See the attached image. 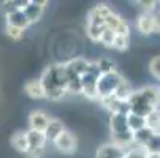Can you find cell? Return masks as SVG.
<instances>
[{"label":"cell","instance_id":"cell-1","mask_svg":"<svg viewBox=\"0 0 160 158\" xmlns=\"http://www.w3.org/2000/svg\"><path fill=\"white\" fill-rule=\"evenodd\" d=\"M40 82L44 90V98L52 100V101L62 100L68 93L67 92L68 78H67V71H65V65L54 63V65L46 66L44 71L41 73Z\"/></svg>","mask_w":160,"mask_h":158},{"label":"cell","instance_id":"cell-2","mask_svg":"<svg viewBox=\"0 0 160 158\" xmlns=\"http://www.w3.org/2000/svg\"><path fill=\"white\" fill-rule=\"evenodd\" d=\"M127 101L130 104V112L146 117L152 109L160 106V92L154 87H143L140 90H133Z\"/></svg>","mask_w":160,"mask_h":158},{"label":"cell","instance_id":"cell-3","mask_svg":"<svg viewBox=\"0 0 160 158\" xmlns=\"http://www.w3.org/2000/svg\"><path fill=\"white\" fill-rule=\"evenodd\" d=\"M100 68L97 62H87V68L81 74V95L90 98V100H98L97 97V78L100 76Z\"/></svg>","mask_w":160,"mask_h":158},{"label":"cell","instance_id":"cell-4","mask_svg":"<svg viewBox=\"0 0 160 158\" xmlns=\"http://www.w3.org/2000/svg\"><path fill=\"white\" fill-rule=\"evenodd\" d=\"M122 81H124V78L116 70L109 71V73H102L97 78V97H98V100L112 95L114 90L118 89V85Z\"/></svg>","mask_w":160,"mask_h":158},{"label":"cell","instance_id":"cell-5","mask_svg":"<svg viewBox=\"0 0 160 158\" xmlns=\"http://www.w3.org/2000/svg\"><path fill=\"white\" fill-rule=\"evenodd\" d=\"M136 29L141 35L160 33V14L154 11H144L136 19Z\"/></svg>","mask_w":160,"mask_h":158},{"label":"cell","instance_id":"cell-6","mask_svg":"<svg viewBox=\"0 0 160 158\" xmlns=\"http://www.w3.org/2000/svg\"><path fill=\"white\" fill-rule=\"evenodd\" d=\"M52 144L63 155H73L76 152V149H78V139H76V136H75L73 133L67 131V130H63V131H60L57 134V136L52 139Z\"/></svg>","mask_w":160,"mask_h":158},{"label":"cell","instance_id":"cell-7","mask_svg":"<svg viewBox=\"0 0 160 158\" xmlns=\"http://www.w3.org/2000/svg\"><path fill=\"white\" fill-rule=\"evenodd\" d=\"M105 27H106V26H105V17L100 16V14L95 11V8H92V10L87 13V24H86L87 36L92 40V41L98 43L100 35H102V32L105 30Z\"/></svg>","mask_w":160,"mask_h":158},{"label":"cell","instance_id":"cell-8","mask_svg":"<svg viewBox=\"0 0 160 158\" xmlns=\"http://www.w3.org/2000/svg\"><path fill=\"white\" fill-rule=\"evenodd\" d=\"M105 26L108 29H111L116 35H130V27L125 22V19H122V16H119L118 13H114L112 10L105 17Z\"/></svg>","mask_w":160,"mask_h":158},{"label":"cell","instance_id":"cell-9","mask_svg":"<svg viewBox=\"0 0 160 158\" xmlns=\"http://www.w3.org/2000/svg\"><path fill=\"white\" fill-rule=\"evenodd\" d=\"M102 104L111 112V114H128L130 112V104L128 101L125 100H119L114 95H109V97H105V98H100Z\"/></svg>","mask_w":160,"mask_h":158},{"label":"cell","instance_id":"cell-10","mask_svg":"<svg viewBox=\"0 0 160 158\" xmlns=\"http://www.w3.org/2000/svg\"><path fill=\"white\" fill-rule=\"evenodd\" d=\"M109 130H111V136L114 134H128L133 133L130 131L127 125V114H111L109 117Z\"/></svg>","mask_w":160,"mask_h":158},{"label":"cell","instance_id":"cell-11","mask_svg":"<svg viewBox=\"0 0 160 158\" xmlns=\"http://www.w3.org/2000/svg\"><path fill=\"white\" fill-rule=\"evenodd\" d=\"M125 156V149L116 144H105L97 149L95 158H124Z\"/></svg>","mask_w":160,"mask_h":158},{"label":"cell","instance_id":"cell-12","mask_svg":"<svg viewBox=\"0 0 160 158\" xmlns=\"http://www.w3.org/2000/svg\"><path fill=\"white\" fill-rule=\"evenodd\" d=\"M48 122H49V117L44 114L43 111H33V112H30V116H29V125H30L32 130L44 131Z\"/></svg>","mask_w":160,"mask_h":158},{"label":"cell","instance_id":"cell-13","mask_svg":"<svg viewBox=\"0 0 160 158\" xmlns=\"http://www.w3.org/2000/svg\"><path fill=\"white\" fill-rule=\"evenodd\" d=\"M5 17H7V24L16 26V27H19V29H24V30H26V29L30 26V22H29L26 13L22 11V10H16V11L7 14Z\"/></svg>","mask_w":160,"mask_h":158},{"label":"cell","instance_id":"cell-14","mask_svg":"<svg viewBox=\"0 0 160 158\" xmlns=\"http://www.w3.org/2000/svg\"><path fill=\"white\" fill-rule=\"evenodd\" d=\"M24 92L33 98V100H41L44 98V90H43V85L40 82V79H30L26 85H24Z\"/></svg>","mask_w":160,"mask_h":158},{"label":"cell","instance_id":"cell-15","mask_svg":"<svg viewBox=\"0 0 160 158\" xmlns=\"http://www.w3.org/2000/svg\"><path fill=\"white\" fill-rule=\"evenodd\" d=\"M22 11L26 13V16H27L30 24H35L38 19H41L43 11H44V7L43 5H38V3H35V2H32V0H30V3H27L24 8H22Z\"/></svg>","mask_w":160,"mask_h":158},{"label":"cell","instance_id":"cell-16","mask_svg":"<svg viewBox=\"0 0 160 158\" xmlns=\"http://www.w3.org/2000/svg\"><path fill=\"white\" fill-rule=\"evenodd\" d=\"M11 146L19 152V153H27L29 150V139H27V133L24 131H16L11 136Z\"/></svg>","mask_w":160,"mask_h":158},{"label":"cell","instance_id":"cell-17","mask_svg":"<svg viewBox=\"0 0 160 158\" xmlns=\"http://www.w3.org/2000/svg\"><path fill=\"white\" fill-rule=\"evenodd\" d=\"M26 133H27V139H29V149L44 147V144L48 142L44 131H38V130H32V128H30V130L26 131Z\"/></svg>","mask_w":160,"mask_h":158},{"label":"cell","instance_id":"cell-18","mask_svg":"<svg viewBox=\"0 0 160 158\" xmlns=\"http://www.w3.org/2000/svg\"><path fill=\"white\" fill-rule=\"evenodd\" d=\"M87 62H89V60L81 59V57L72 59L70 62H67V63H65V70H67V71H70V73H73V74L81 76V74L86 71V68H87Z\"/></svg>","mask_w":160,"mask_h":158},{"label":"cell","instance_id":"cell-19","mask_svg":"<svg viewBox=\"0 0 160 158\" xmlns=\"http://www.w3.org/2000/svg\"><path fill=\"white\" fill-rule=\"evenodd\" d=\"M63 130H65V127H63V123H62L59 119H49L46 128H44L46 139H48V141H52V139L57 136V134H59L60 131H63Z\"/></svg>","mask_w":160,"mask_h":158},{"label":"cell","instance_id":"cell-20","mask_svg":"<svg viewBox=\"0 0 160 158\" xmlns=\"http://www.w3.org/2000/svg\"><path fill=\"white\" fill-rule=\"evenodd\" d=\"M27 3H30V0H3L0 10H2L3 16H7V14L16 11V10H22Z\"/></svg>","mask_w":160,"mask_h":158},{"label":"cell","instance_id":"cell-21","mask_svg":"<svg viewBox=\"0 0 160 158\" xmlns=\"http://www.w3.org/2000/svg\"><path fill=\"white\" fill-rule=\"evenodd\" d=\"M152 134H154V131H152L151 128L143 127V128H140V130L133 131V142L138 144V146H144V144L149 141V138L152 136Z\"/></svg>","mask_w":160,"mask_h":158},{"label":"cell","instance_id":"cell-22","mask_svg":"<svg viewBox=\"0 0 160 158\" xmlns=\"http://www.w3.org/2000/svg\"><path fill=\"white\" fill-rule=\"evenodd\" d=\"M127 125L130 128V131H136L143 127H146V120L143 116H138L135 112H128L127 114Z\"/></svg>","mask_w":160,"mask_h":158},{"label":"cell","instance_id":"cell-23","mask_svg":"<svg viewBox=\"0 0 160 158\" xmlns=\"http://www.w3.org/2000/svg\"><path fill=\"white\" fill-rule=\"evenodd\" d=\"M132 93H133V87L124 79V81L118 85V89L114 90V93H112V95L116 97V98H119V100H125V101H127V100L130 98Z\"/></svg>","mask_w":160,"mask_h":158},{"label":"cell","instance_id":"cell-24","mask_svg":"<svg viewBox=\"0 0 160 158\" xmlns=\"http://www.w3.org/2000/svg\"><path fill=\"white\" fill-rule=\"evenodd\" d=\"M148 150L144 149V146H138V144H132L127 150H125V156L124 158H148Z\"/></svg>","mask_w":160,"mask_h":158},{"label":"cell","instance_id":"cell-25","mask_svg":"<svg viewBox=\"0 0 160 158\" xmlns=\"http://www.w3.org/2000/svg\"><path fill=\"white\" fill-rule=\"evenodd\" d=\"M128 46H130V36L128 35H116L114 40H112L111 49H116L119 52H124V51L128 49Z\"/></svg>","mask_w":160,"mask_h":158},{"label":"cell","instance_id":"cell-26","mask_svg":"<svg viewBox=\"0 0 160 158\" xmlns=\"http://www.w3.org/2000/svg\"><path fill=\"white\" fill-rule=\"evenodd\" d=\"M148 153H160V133H154L149 141L144 144Z\"/></svg>","mask_w":160,"mask_h":158},{"label":"cell","instance_id":"cell-27","mask_svg":"<svg viewBox=\"0 0 160 158\" xmlns=\"http://www.w3.org/2000/svg\"><path fill=\"white\" fill-rule=\"evenodd\" d=\"M5 33H7V36H8L11 41H19L22 36H24V29H19V27H16V26L7 24V26H5Z\"/></svg>","mask_w":160,"mask_h":158},{"label":"cell","instance_id":"cell-28","mask_svg":"<svg viewBox=\"0 0 160 158\" xmlns=\"http://www.w3.org/2000/svg\"><path fill=\"white\" fill-rule=\"evenodd\" d=\"M114 36H116V33H114L111 29L105 27V30H103L102 35H100L98 43H102L105 48H111V46H112V40H114Z\"/></svg>","mask_w":160,"mask_h":158},{"label":"cell","instance_id":"cell-29","mask_svg":"<svg viewBox=\"0 0 160 158\" xmlns=\"http://www.w3.org/2000/svg\"><path fill=\"white\" fill-rule=\"evenodd\" d=\"M97 65H98V68H100V73H109V71L116 70L114 62L109 60V59H106V57H102L100 60H97Z\"/></svg>","mask_w":160,"mask_h":158},{"label":"cell","instance_id":"cell-30","mask_svg":"<svg viewBox=\"0 0 160 158\" xmlns=\"http://www.w3.org/2000/svg\"><path fill=\"white\" fill-rule=\"evenodd\" d=\"M158 0H135V5H138L140 8H143L144 11H154V8L157 7Z\"/></svg>","mask_w":160,"mask_h":158},{"label":"cell","instance_id":"cell-31","mask_svg":"<svg viewBox=\"0 0 160 158\" xmlns=\"http://www.w3.org/2000/svg\"><path fill=\"white\" fill-rule=\"evenodd\" d=\"M149 70H151L152 76H154L155 79L160 81V55H157V57H154V59L151 60V63H149Z\"/></svg>","mask_w":160,"mask_h":158},{"label":"cell","instance_id":"cell-32","mask_svg":"<svg viewBox=\"0 0 160 158\" xmlns=\"http://www.w3.org/2000/svg\"><path fill=\"white\" fill-rule=\"evenodd\" d=\"M26 155H27L29 158H43V156H44V147H33V149H29Z\"/></svg>","mask_w":160,"mask_h":158},{"label":"cell","instance_id":"cell-33","mask_svg":"<svg viewBox=\"0 0 160 158\" xmlns=\"http://www.w3.org/2000/svg\"><path fill=\"white\" fill-rule=\"evenodd\" d=\"M32 2H35V3H38V5H43V7H44V5L48 3V0H32Z\"/></svg>","mask_w":160,"mask_h":158},{"label":"cell","instance_id":"cell-34","mask_svg":"<svg viewBox=\"0 0 160 158\" xmlns=\"http://www.w3.org/2000/svg\"><path fill=\"white\" fill-rule=\"evenodd\" d=\"M132 2H135V0H132Z\"/></svg>","mask_w":160,"mask_h":158},{"label":"cell","instance_id":"cell-35","mask_svg":"<svg viewBox=\"0 0 160 158\" xmlns=\"http://www.w3.org/2000/svg\"><path fill=\"white\" fill-rule=\"evenodd\" d=\"M158 92H160V89H158Z\"/></svg>","mask_w":160,"mask_h":158}]
</instances>
